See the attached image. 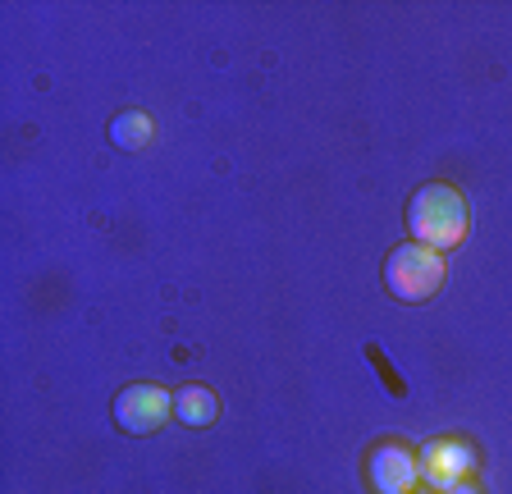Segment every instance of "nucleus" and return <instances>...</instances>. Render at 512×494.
Listing matches in <instances>:
<instances>
[{
    "label": "nucleus",
    "instance_id": "f257e3e1",
    "mask_svg": "<svg viewBox=\"0 0 512 494\" xmlns=\"http://www.w3.org/2000/svg\"><path fill=\"white\" fill-rule=\"evenodd\" d=\"M407 234L430 252H453L467 238V202L453 183H426L407 202Z\"/></svg>",
    "mask_w": 512,
    "mask_h": 494
},
{
    "label": "nucleus",
    "instance_id": "f03ea898",
    "mask_svg": "<svg viewBox=\"0 0 512 494\" xmlns=\"http://www.w3.org/2000/svg\"><path fill=\"white\" fill-rule=\"evenodd\" d=\"M444 257L430 252L421 243H398L389 257H384V289L394 293L398 302H426L444 289Z\"/></svg>",
    "mask_w": 512,
    "mask_h": 494
},
{
    "label": "nucleus",
    "instance_id": "7ed1b4c3",
    "mask_svg": "<svg viewBox=\"0 0 512 494\" xmlns=\"http://www.w3.org/2000/svg\"><path fill=\"white\" fill-rule=\"evenodd\" d=\"M174 412V394H165L160 385H128L115 394V426L124 435H156Z\"/></svg>",
    "mask_w": 512,
    "mask_h": 494
},
{
    "label": "nucleus",
    "instance_id": "20e7f679",
    "mask_svg": "<svg viewBox=\"0 0 512 494\" xmlns=\"http://www.w3.org/2000/svg\"><path fill=\"white\" fill-rule=\"evenodd\" d=\"M366 476H371L375 494H412L416 481H421V462H416V453L407 444L380 440L366 453Z\"/></svg>",
    "mask_w": 512,
    "mask_h": 494
},
{
    "label": "nucleus",
    "instance_id": "39448f33",
    "mask_svg": "<svg viewBox=\"0 0 512 494\" xmlns=\"http://www.w3.org/2000/svg\"><path fill=\"white\" fill-rule=\"evenodd\" d=\"M416 462H421V481L435 485V490H448V485L467 481V472L476 467V449L467 440H430L416 453Z\"/></svg>",
    "mask_w": 512,
    "mask_h": 494
},
{
    "label": "nucleus",
    "instance_id": "423d86ee",
    "mask_svg": "<svg viewBox=\"0 0 512 494\" xmlns=\"http://www.w3.org/2000/svg\"><path fill=\"white\" fill-rule=\"evenodd\" d=\"M174 417L192 430H206L215 417H220V398H215L206 385H183L179 394H174Z\"/></svg>",
    "mask_w": 512,
    "mask_h": 494
},
{
    "label": "nucleus",
    "instance_id": "0eeeda50",
    "mask_svg": "<svg viewBox=\"0 0 512 494\" xmlns=\"http://www.w3.org/2000/svg\"><path fill=\"white\" fill-rule=\"evenodd\" d=\"M151 138H156V119L142 115V110H124V115L110 119V142L119 151H142L151 147Z\"/></svg>",
    "mask_w": 512,
    "mask_h": 494
},
{
    "label": "nucleus",
    "instance_id": "6e6552de",
    "mask_svg": "<svg viewBox=\"0 0 512 494\" xmlns=\"http://www.w3.org/2000/svg\"><path fill=\"white\" fill-rule=\"evenodd\" d=\"M366 357H371V362L380 366V376H384V385H389V394H394V398H403L407 389L398 385V376H394V371H389V362H384V357H380V348H375V344H366Z\"/></svg>",
    "mask_w": 512,
    "mask_h": 494
},
{
    "label": "nucleus",
    "instance_id": "1a4fd4ad",
    "mask_svg": "<svg viewBox=\"0 0 512 494\" xmlns=\"http://www.w3.org/2000/svg\"><path fill=\"white\" fill-rule=\"evenodd\" d=\"M439 494H480V490L471 481H458V485H448V490H439Z\"/></svg>",
    "mask_w": 512,
    "mask_h": 494
}]
</instances>
